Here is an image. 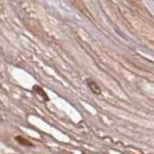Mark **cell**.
I'll list each match as a JSON object with an SVG mask.
<instances>
[{
	"label": "cell",
	"instance_id": "277c9868",
	"mask_svg": "<svg viewBox=\"0 0 154 154\" xmlns=\"http://www.w3.org/2000/svg\"><path fill=\"white\" fill-rule=\"evenodd\" d=\"M83 154H86V153H83Z\"/></svg>",
	"mask_w": 154,
	"mask_h": 154
},
{
	"label": "cell",
	"instance_id": "3957f363",
	"mask_svg": "<svg viewBox=\"0 0 154 154\" xmlns=\"http://www.w3.org/2000/svg\"><path fill=\"white\" fill-rule=\"evenodd\" d=\"M14 141L22 146H27V147H33L34 146V144L30 141H28L27 139H25L22 136H16L14 137Z\"/></svg>",
	"mask_w": 154,
	"mask_h": 154
},
{
	"label": "cell",
	"instance_id": "7a4b0ae2",
	"mask_svg": "<svg viewBox=\"0 0 154 154\" xmlns=\"http://www.w3.org/2000/svg\"><path fill=\"white\" fill-rule=\"evenodd\" d=\"M86 83H87V86H88V88L91 90V91L93 94H96V95H99L101 94V89L100 87L97 85L96 82H94L93 79L91 78H87L86 79Z\"/></svg>",
	"mask_w": 154,
	"mask_h": 154
},
{
	"label": "cell",
	"instance_id": "6da1fadb",
	"mask_svg": "<svg viewBox=\"0 0 154 154\" xmlns=\"http://www.w3.org/2000/svg\"><path fill=\"white\" fill-rule=\"evenodd\" d=\"M32 91L34 94H36L37 95L41 96V98L45 101V102H47V101H49V96L47 95V94L45 91V90H43L41 86L38 85H33L32 87Z\"/></svg>",
	"mask_w": 154,
	"mask_h": 154
}]
</instances>
